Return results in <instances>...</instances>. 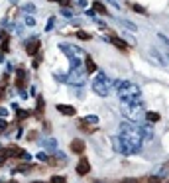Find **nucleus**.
Masks as SVG:
<instances>
[{"instance_id": "obj_1", "label": "nucleus", "mask_w": 169, "mask_h": 183, "mask_svg": "<svg viewBox=\"0 0 169 183\" xmlns=\"http://www.w3.org/2000/svg\"><path fill=\"white\" fill-rule=\"evenodd\" d=\"M144 144V134H142V126H138V122H122L120 124V134L112 138V148L124 155L138 154Z\"/></svg>"}, {"instance_id": "obj_2", "label": "nucleus", "mask_w": 169, "mask_h": 183, "mask_svg": "<svg viewBox=\"0 0 169 183\" xmlns=\"http://www.w3.org/2000/svg\"><path fill=\"white\" fill-rule=\"evenodd\" d=\"M120 112L124 114V118H128L130 122H140L142 118H144V104H142V100H132V103H128V100H120Z\"/></svg>"}, {"instance_id": "obj_3", "label": "nucleus", "mask_w": 169, "mask_h": 183, "mask_svg": "<svg viewBox=\"0 0 169 183\" xmlns=\"http://www.w3.org/2000/svg\"><path fill=\"white\" fill-rule=\"evenodd\" d=\"M116 87H118V97L120 100H142V91L136 83H130V81H116Z\"/></svg>"}, {"instance_id": "obj_4", "label": "nucleus", "mask_w": 169, "mask_h": 183, "mask_svg": "<svg viewBox=\"0 0 169 183\" xmlns=\"http://www.w3.org/2000/svg\"><path fill=\"white\" fill-rule=\"evenodd\" d=\"M81 63H83L81 59H71V71L67 73V83H69V85L79 87V85L84 83L87 69H83V67H81Z\"/></svg>"}, {"instance_id": "obj_5", "label": "nucleus", "mask_w": 169, "mask_h": 183, "mask_svg": "<svg viewBox=\"0 0 169 183\" xmlns=\"http://www.w3.org/2000/svg\"><path fill=\"white\" fill-rule=\"evenodd\" d=\"M93 91L99 94V97H108L110 91H112V81L108 79L102 71H99L96 77H94V81H93Z\"/></svg>"}, {"instance_id": "obj_6", "label": "nucleus", "mask_w": 169, "mask_h": 183, "mask_svg": "<svg viewBox=\"0 0 169 183\" xmlns=\"http://www.w3.org/2000/svg\"><path fill=\"white\" fill-rule=\"evenodd\" d=\"M6 154V158H20V160H30V154L26 150H22V148H18V146H8V148H4L2 150Z\"/></svg>"}, {"instance_id": "obj_7", "label": "nucleus", "mask_w": 169, "mask_h": 183, "mask_svg": "<svg viewBox=\"0 0 169 183\" xmlns=\"http://www.w3.org/2000/svg\"><path fill=\"white\" fill-rule=\"evenodd\" d=\"M59 49H61L65 55H69V61H71V59H81V57H83V51H81L79 47L71 45V43H61V45H59Z\"/></svg>"}, {"instance_id": "obj_8", "label": "nucleus", "mask_w": 169, "mask_h": 183, "mask_svg": "<svg viewBox=\"0 0 169 183\" xmlns=\"http://www.w3.org/2000/svg\"><path fill=\"white\" fill-rule=\"evenodd\" d=\"M38 51H39V39H38V38L30 39V42L26 43V53H28L30 57H33Z\"/></svg>"}, {"instance_id": "obj_9", "label": "nucleus", "mask_w": 169, "mask_h": 183, "mask_svg": "<svg viewBox=\"0 0 169 183\" xmlns=\"http://www.w3.org/2000/svg\"><path fill=\"white\" fill-rule=\"evenodd\" d=\"M89 171H90V164H89V160H87V158H81L79 164H77V173H79V175H87Z\"/></svg>"}, {"instance_id": "obj_10", "label": "nucleus", "mask_w": 169, "mask_h": 183, "mask_svg": "<svg viewBox=\"0 0 169 183\" xmlns=\"http://www.w3.org/2000/svg\"><path fill=\"white\" fill-rule=\"evenodd\" d=\"M55 108H57L61 114H65V116H75V112H77V110L71 106V104H57Z\"/></svg>"}, {"instance_id": "obj_11", "label": "nucleus", "mask_w": 169, "mask_h": 183, "mask_svg": "<svg viewBox=\"0 0 169 183\" xmlns=\"http://www.w3.org/2000/svg\"><path fill=\"white\" fill-rule=\"evenodd\" d=\"M84 69H87V73H89V75L96 73V65H94V59H93L90 55L84 57Z\"/></svg>"}, {"instance_id": "obj_12", "label": "nucleus", "mask_w": 169, "mask_h": 183, "mask_svg": "<svg viewBox=\"0 0 169 183\" xmlns=\"http://www.w3.org/2000/svg\"><path fill=\"white\" fill-rule=\"evenodd\" d=\"M24 85H26V71H24V69H18V71H16V87H20V89H22Z\"/></svg>"}, {"instance_id": "obj_13", "label": "nucleus", "mask_w": 169, "mask_h": 183, "mask_svg": "<svg viewBox=\"0 0 169 183\" xmlns=\"http://www.w3.org/2000/svg\"><path fill=\"white\" fill-rule=\"evenodd\" d=\"M83 150H84V142L83 140H73V142H71V152L83 154Z\"/></svg>"}, {"instance_id": "obj_14", "label": "nucleus", "mask_w": 169, "mask_h": 183, "mask_svg": "<svg viewBox=\"0 0 169 183\" xmlns=\"http://www.w3.org/2000/svg\"><path fill=\"white\" fill-rule=\"evenodd\" d=\"M110 42H112V45H116L118 49H122V51H126V49H128V43L124 42V39L116 38V36H110Z\"/></svg>"}, {"instance_id": "obj_15", "label": "nucleus", "mask_w": 169, "mask_h": 183, "mask_svg": "<svg viewBox=\"0 0 169 183\" xmlns=\"http://www.w3.org/2000/svg\"><path fill=\"white\" fill-rule=\"evenodd\" d=\"M81 124H90V126H96V124H99V116H94V114L84 116V118H81Z\"/></svg>"}, {"instance_id": "obj_16", "label": "nucleus", "mask_w": 169, "mask_h": 183, "mask_svg": "<svg viewBox=\"0 0 169 183\" xmlns=\"http://www.w3.org/2000/svg\"><path fill=\"white\" fill-rule=\"evenodd\" d=\"M14 171H22V173H30V171H33V165H32V164H18V167H16Z\"/></svg>"}, {"instance_id": "obj_17", "label": "nucleus", "mask_w": 169, "mask_h": 183, "mask_svg": "<svg viewBox=\"0 0 169 183\" xmlns=\"http://www.w3.org/2000/svg\"><path fill=\"white\" fill-rule=\"evenodd\" d=\"M42 144H43V148H47V150H55L57 148V142L51 140V138H49V140H43Z\"/></svg>"}, {"instance_id": "obj_18", "label": "nucleus", "mask_w": 169, "mask_h": 183, "mask_svg": "<svg viewBox=\"0 0 169 183\" xmlns=\"http://www.w3.org/2000/svg\"><path fill=\"white\" fill-rule=\"evenodd\" d=\"M93 10H94V12H99V14H104V16H106V14H108V10H106V8H104V6H102V4H100V2H94V6H93Z\"/></svg>"}, {"instance_id": "obj_19", "label": "nucleus", "mask_w": 169, "mask_h": 183, "mask_svg": "<svg viewBox=\"0 0 169 183\" xmlns=\"http://www.w3.org/2000/svg\"><path fill=\"white\" fill-rule=\"evenodd\" d=\"M30 114H32L30 110H20V108L16 110V118H20V120H26V118H28Z\"/></svg>"}, {"instance_id": "obj_20", "label": "nucleus", "mask_w": 169, "mask_h": 183, "mask_svg": "<svg viewBox=\"0 0 169 183\" xmlns=\"http://www.w3.org/2000/svg\"><path fill=\"white\" fill-rule=\"evenodd\" d=\"M148 122H159V114L157 112H146Z\"/></svg>"}, {"instance_id": "obj_21", "label": "nucleus", "mask_w": 169, "mask_h": 183, "mask_svg": "<svg viewBox=\"0 0 169 183\" xmlns=\"http://www.w3.org/2000/svg\"><path fill=\"white\" fill-rule=\"evenodd\" d=\"M38 160L39 161H51V158H49L45 152H39V154H38Z\"/></svg>"}, {"instance_id": "obj_22", "label": "nucleus", "mask_w": 169, "mask_h": 183, "mask_svg": "<svg viewBox=\"0 0 169 183\" xmlns=\"http://www.w3.org/2000/svg\"><path fill=\"white\" fill-rule=\"evenodd\" d=\"M51 183H67V181H65V177H61V175H53Z\"/></svg>"}, {"instance_id": "obj_23", "label": "nucleus", "mask_w": 169, "mask_h": 183, "mask_svg": "<svg viewBox=\"0 0 169 183\" xmlns=\"http://www.w3.org/2000/svg\"><path fill=\"white\" fill-rule=\"evenodd\" d=\"M43 106H45V104H43V99L39 97V99H38V114L43 112Z\"/></svg>"}, {"instance_id": "obj_24", "label": "nucleus", "mask_w": 169, "mask_h": 183, "mask_svg": "<svg viewBox=\"0 0 169 183\" xmlns=\"http://www.w3.org/2000/svg\"><path fill=\"white\" fill-rule=\"evenodd\" d=\"M77 38L79 39H90V36L87 32H77Z\"/></svg>"}, {"instance_id": "obj_25", "label": "nucleus", "mask_w": 169, "mask_h": 183, "mask_svg": "<svg viewBox=\"0 0 169 183\" xmlns=\"http://www.w3.org/2000/svg\"><path fill=\"white\" fill-rule=\"evenodd\" d=\"M132 8H134V10H136V12H138V14H146V10H144V8H142V6H140V4H132Z\"/></svg>"}, {"instance_id": "obj_26", "label": "nucleus", "mask_w": 169, "mask_h": 183, "mask_svg": "<svg viewBox=\"0 0 169 183\" xmlns=\"http://www.w3.org/2000/svg\"><path fill=\"white\" fill-rule=\"evenodd\" d=\"M6 116H8V108L0 106V118H6Z\"/></svg>"}, {"instance_id": "obj_27", "label": "nucleus", "mask_w": 169, "mask_h": 183, "mask_svg": "<svg viewBox=\"0 0 169 183\" xmlns=\"http://www.w3.org/2000/svg\"><path fill=\"white\" fill-rule=\"evenodd\" d=\"M118 183H140V179H134V177H130V179H122V181H118Z\"/></svg>"}, {"instance_id": "obj_28", "label": "nucleus", "mask_w": 169, "mask_h": 183, "mask_svg": "<svg viewBox=\"0 0 169 183\" xmlns=\"http://www.w3.org/2000/svg\"><path fill=\"white\" fill-rule=\"evenodd\" d=\"M53 24H55V20H53V18H49V20H47V26H45V30H47V32H49V30L53 28Z\"/></svg>"}, {"instance_id": "obj_29", "label": "nucleus", "mask_w": 169, "mask_h": 183, "mask_svg": "<svg viewBox=\"0 0 169 183\" xmlns=\"http://www.w3.org/2000/svg\"><path fill=\"white\" fill-rule=\"evenodd\" d=\"M24 10H26V12H36V6H33V4H26V6H24Z\"/></svg>"}, {"instance_id": "obj_30", "label": "nucleus", "mask_w": 169, "mask_h": 183, "mask_svg": "<svg viewBox=\"0 0 169 183\" xmlns=\"http://www.w3.org/2000/svg\"><path fill=\"white\" fill-rule=\"evenodd\" d=\"M26 24H28V26H36V20H33L32 16H26Z\"/></svg>"}, {"instance_id": "obj_31", "label": "nucleus", "mask_w": 169, "mask_h": 183, "mask_svg": "<svg viewBox=\"0 0 169 183\" xmlns=\"http://www.w3.org/2000/svg\"><path fill=\"white\" fill-rule=\"evenodd\" d=\"M61 14L65 16V18H71V16H73V12H71V10H67V8H63V10H61Z\"/></svg>"}, {"instance_id": "obj_32", "label": "nucleus", "mask_w": 169, "mask_h": 183, "mask_svg": "<svg viewBox=\"0 0 169 183\" xmlns=\"http://www.w3.org/2000/svg\"><path fill=\"white\" fill-rule=\"evenodd\" d=\"M0 39H2V42H6V39H8V33H6L4 30H0Z\"/></svg>"}, {"instance_id": "obj_33", "label": "nucleus", "mask_w": 169, "mask_h": 183, "mask_svg": "<svg viewBox=\"0 0 169 183\" xmlns=\"http://www.w3.org/2000/svg\"><path fill=\"white\" fill-rule=\"evenodd\" d=\"M4 161H6V154L2 152V154H0V165H4Z\"/></svg>"}, {"instance_id": "obj_34", "label": "nucleus", "mask_w": 169, "mask_h": 183, "mask_svg": "<svg viewBox=\"0 0 169 183\" xmlns=\"http://www.w3.org/2000/svg\"><path fill=\"white\" fill-rule=\"evenodd\" d=\"M148 183H159V177H150V179H148Z\"/></svg>"}, {"instance_id": "obj_35", "label": "nucleus", "mask_w": 169, "mask_h": 183, "mask_svg": "<svg viewBox=\"0 0 169 183\" xmlns=\"http://www.w3.org/2000/svg\"><path fill=\"white\" fill-rule=\"evenodd\" d=\"M69 2H71V0H59V4H61L63 8H65V6H69Z\"/></svg>"}, {"instance_id": "obj_36", "label": "nucleus", "mask_w": 169, "mask_h": 183, "mask_svg": "<svg viewBox=\"0 0 169 183\" xmlns=\"http://www.w3.org/2000/svg\"><path fill=\"white\" fill-rule=\"evenodd\" d=\"M55 155H57V160H65V155H63L61 152H55Z\"/></svg>"}, {"instance_id": "obj_37", "label": "nucleus", "mask_w": 169, "mask_h": 183, "mask_svg": "<svg viewBox=\"0 0 169 183\" xmlns=\"http://www.w3.org/2000/svg\"><path fill=\"white\" fill-rule=\"evenodd\" d=\"M79 6H81V8H84V6H87V0H79Z\"/></svg>"}, {"instance_id": "obj_38", "label": "nucleus", "mask_w": 169, "mask_h": 183, "mask_svg": "<svg viewBox=\"0 0 169 183\" xmlns=\"http://www.w3.org/2000/svg\"><path fill=\"white\" fill-rule=\"evenodd\" d=\"M110 2H112L114 6H118V4H120V0H110Z\"/></svg>"}, {"instance_id": "obj_39", "label": "nucleus", "mask_w": 169, "mask_h": 183, "mask_svg": "<svg viewBox=\"0 0 169 183\" xmlns=\"http://www.w3.org/2000/svg\"><path fill=\"white\" fill-rule=\"evenodd\" d=\"M93 183H106V181H96V179H94V181Z\"/></svg>"}, {"instance_id": "obj_40", "label": "nucleus", "mask_w": 169, "mask_h": 183, "mask_svg": "<svg viewBox=\"0 0 169 183\" xmlns=\"http://www.w3.org/2000/svg\"><path fill=\"white\" fill-rule=\"evenodd\" d=\"M2 97H4V93H2V91H0V99H2Z\"/></svg>"}, {"instance_id": "obj_41", "label": "nucleus", "mask_w": 169, "mask_h": 183, "mask_svg": "<svg viewBox=\"0 0 169 183\" xmlns=\"http://www.w3.org/2000/svg\"><path fill=\"white\" fill-rule=\"evenodd\" d=\"M32 183H43V181H32Z\"/></svg>"}, {"instance_id": "obj_42", "label": "nucleus", "mask_w": 169, "mask_h": 183, "mask_svg": "<svg viewBox=\"0 0 169 183\" xmlns=\"http://www.w3.org/2000/svg\"><path fill=\"white\" fill-rule=\"evenodd\" d=\"M8 183H18V181H8Z\"/></svg>"}, {"instance_id": "obj_43", "label": "nucleus", "mask_w": 169, "mask_h": 183, "mask_svg": "<svg viewBox=\"0 0 169 183\" xmlns=\"http://www.w3.org/2000/svg\"><path fill=\"white\" fill-rule=\"evenodd\" d=\"M51 2H59V0H51Z\"/></svg>"}]
</instances>
